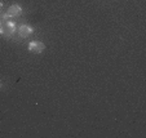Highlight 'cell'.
Segmentation results:
<instances>
[{
  "mask_svg": "<svg viewBox=\"0 0 146 138\" xmlns=\"http://www.w3.org/2000/svg\"><path fill=\"white\" fill-rule=\"evenodd\" d=\"M45 49V45L43 44L41 42H30L29 43V50L33 53H36V54H39V53H41L43 50Z\"/></svg>",
  "mask_w": 146,
  "mask_h": 138,
  "instance_id": "obj_3",
  "label": "cell"
},
{
  "mask_svg": "<svg viewBox=\"0 0 146 138\" xmlns=\"http://www.w3.org/2000/svg\"><path fill=\"white\" fill-rule=\"evenodd\" d=\"M1 9H3V1H0V17H1Z\"/></svg>",
  "mask_w": 146,
  "mask_h": 138,
  "instance_id": "obj_4",
  "label": "cell"
},
{
  "mask_svg": "<svg viewBox=\"0 0 146 138\" xmlns=\"http://www.w3.org/2000/svg\"><path fill=\"white\" fill-rule=\"evenodd\" d=\"M1 26H3V22H1V19H0V28H1Z\"/></svg>",
  "mask_w": 146,
  "mask_h": 138,
  "instance_id": "obj_5",
  "label": "cell"
},
{
  "mask_svg": "<svg viewBox=\"0 0 146 138\" xmlns=\"http://www.w3.org/2000/svg\"><path fill=\"white\" fill-rule=\"evenodd\" d=\"M22 14V8L18 5V4H13L8 8V11L4 12L1 14V22L3 21H8V19H13V18H17Z\"/></svg>",
  "mask_w": 146,
  "mask_h": 138,
  "instance_id": "obj_1",
  "label": "cell"
},
{
  "mask_svg": "<svg viewBox=\"0 0 146 138\" xmlns=\"http://www.w3.org/2000/svg\"><path fill=\"white\" fill-rule=\"evenodd\" d=\"M17 35H18L19 39H26L27 36H30L31 34L34 32L33 27L30 25H26V23H22V25H19L18 28H17Z\"/></svg>",
  "mask_w": 146,
  "mask_h": 138,
  "instance_id": "obj_2",
  "label": "cell"
}]
</instances>
